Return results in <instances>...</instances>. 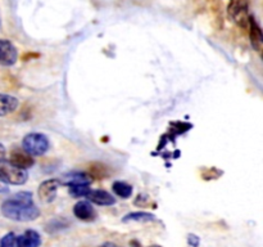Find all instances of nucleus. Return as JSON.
<instances>
[{"label": "nucleus", "instance_id": "obj_15", "mask_svg": "<svg viewBox=\"0 0 263 247\" xmlns=\"http://www.w3.org/2000/svg\"><path fill=\"white\" fill-rule=\"evenodd\" d=\"M113 192L121 198H128L133 195V187L126 182H116L113 183Z\"/></svg>", "mask_w": 263, "mask_h": 247}, {"label": "nucleus", "instance_id": "obj_7", "mask_svg": "<svg viewBox=\"0 0 263 247\" xmlns=\"http://www.w3.org/2000/svg\"><path fill=\"white\" fill-rule=\"evenodd\" d=\"M9 164L15 167H20V169L26 170L30 169V167L35 164V161H33V157L31 156V154H28L27 152L14 149V151L10 152Z\"/></svg>", "mask_w": 263, "mask_h": 247}, {"label": "nucleus", "instance_id": "obj_22", "mask_svg": "<svg viewBox=\"0 0 263 247\" xmlns=\"http://www.w3.org/2000/svg\"><path fill=\"white\" fill-rule=\"evenodd\" d=\"M0 26H2V17H0Z\"/></svg>", "mask_w": 263, "mask_h": 247}, {"label": "nucleus", "instance_id": "obj_16", "mask_svg": "<svg viewBox=\"0 0 263 247\" xmlns=\"http://www.w3.org/2000/svg\"><path fill=\"white\" fill-rule=\"evenodd\" d=\"M89 192H90L89 184L69 185V193L72 195V197H86Z\"/></svg>", "mask_w": 263, "mask_h": 247}, {"label": "nucleus", "instance_id": "obj_2", "mask_svg": "<svg viewBox=\"0 0 263 247\" xmlns=\"http://www.w3.org/2000/svg\"><path fill=\"white\" fill-rule=\"evenodd\" d=\"M23 151L31 156H43L49 149L48 136L41 133H30L22 140Z\"/></svg>", "mask_w": 263, "mask_h": 247}, {"label": "nucleus", "instance_id": "obj_17", "mask_svg": "<svg viewBox=\"0 0 263 247\" xmlns=\"http://www.w3.org/2000/svg\"><path fill=\"white\" fill-rule=\"evenodd\" d=\"M0 247H20L18 244V239L17 236L14 233H7L0 241Z\"/></svg>", "mask_w": 263, "mask_h": 247}, {"label": "nucleus", "instance_id": "obj_10", "mask_svg": "<svg viewBox=\"0 0 263 247\" xmlns=\"http://www.w3.org/2000/svg\"><path fill=\"white\" fill-rule=\"evenodd\" d=\"M86 197L89 202H94L99 206H112L116 203V198L109 192L103 189H90Z\"/></svg>", "mask_w": 263, "mask_h": 247}, {"label": "nucleus", "instance_id": "obj_9", "mask_svg": "<svg viewBox=\"0 0 263 247\" xmlns=\"http://www.w3.org/2000/svg\"><path fill=\"white\" fill-rule=\"evenodd\" d=\"M248 27H249V38H251V44L253 46V49L258 53H261L262 48H263V35H262V30L259 27L258 22L254 20V17H249V22H248Z\"/></svg>", "mask_w": 263, "mask_h": 247}, {"label": "nucleus", "instance_id": "obj_13", "mask_svg": "<svg viewBox=\"0 0 263 247\" xmlns=\"http://www.w3.org/2000/svg\"><path fill=\"white\" fill-rule=\"evenodd\" d=\"M18 99L9 94H0V116H7L17 110Z\"/></svg>", "mask_w": 263, "mask_h": 247}, {"label": "nucleus", "instance_id": "obj_5", "mask_svg": "<svg viewBox=\"0 0 263 247\" xmlns=\"http://www.w3.org/2000/svg\"><path fill=\"white\" fill-rule=\"evenodd\" d=\"M18 59V50L12 41L0 39V64L9 67L15 64Z\"/></svg>", "mask_w": 263, "mask_h": 247}, {"label": "nucleus", "instance_id": "obj_19", "mask_svg": "<svg viewBox=\"0 0 263 247\" xmlns=\"http://www.w3.org/2000/svg\"><path fill=\"white\" fill-rule=\"evenodd\" d=\"M9 190L8 188V184L3 179H0V193H7Z\"/></svg>", "mask_w": 263, "mask_h": 247}, {"label": "nucleus", "instance_id": "obj_18", "mask_svg": "<svg viewBox=\"0 0 263 247\" xmlns=\"http://www.w3.org/2000/svg\"><path fill=\"white\" fill-rule=\"evenodd\" d=\"M189 243L192 244V246L197 247L198 244H199V239H198V237L194 236V234H190V236H189Z\"/></svg>", "mask_w": 263, "mask_h": 247}, {"label": "nucleus", "instance_id": "obj_12", "mask_svg": "<svg viewBox=\"0 0 263 247\" xmlns=\"http://www.w3.org/2000/svg\"><path fill=\"white\" fill-rule=\"evenodd\" d=\"M91 182V175L87 174V172H69V174L64 175L61 183L69 187V185L74 184H90Z\"/></svg>", "mask_w": 263, "mask_h": 247}, {"label": "nucleus", "instance_id": "obj_6", "mask_svg": "<svg viewBox=\"0 0 263 247\" xmlns=\"http://www.w3.org/2000/svg\"><path fill=\"white\" fill-rule=\"evenodd\" d=\"M61 185V180L58 179H48L40 184L37 189V196L44 203H50L55 200L57 190Z\"/></svg>", "mask_w": 263, "mask_h": 247}, {"label": "nucleus", "instance_id": "obj_1", "mask_svg": "<svg viewBox=\"0 0 263 247\" xmlns=\"http://www.w3.org/2000/svg\"><path fill=\"white\" fill-rule=\"evenodd\" d=\"M2 213L5 218L14 221H32L40 216L31 192H18L14 197L4 201Z\"/></svg>", "mask_w": 263, "mask_h": 247}, {"label": "nucleus", "instance_id": "obj_8", "mask_svg": "<svg viewBox=\"0 0 263 247\" xmlns=\"http://www.w3.org/2000/svg\"><path fill=\"white\" fill-rule=\"evenodd\" d=\"M73 214L77 219L84 221H92L97 218L95 208L89 201H79L73 207Z\"/></svg>", "mask_w": 263, "mask_h": 247}, {"label": "nucleus", "instance_id": "obj_20", "mask_svg": "<svg viewBox=\"0 0 263 247\" xmlns=\"http://www.w3.org/2000/svg\"><path fill=\"white\" fill-rule=\"evenodd\" d=\"M4 160H5V148H4V146L0 143V165L4 162Z\"/></svg>", "mask_w": 263, "mask_h": 247}, {"label": "nucleus", "instance_id": "obj_11", "mask_svg": "<svg viewBox=\"0 0 263 247\" xmlns=\"http://www.w3.org/2000/svg\"><path fill=\"white\" fill-rule=\"evenodd\" d=\"M18 244L20 247H40L41 244V237L33 229H28L25 233L17 237Z\"/></svg>", "mask_w": 263, "mask_h": 247}, {"label": "nucleus", "instance_id": "obj_21", "mask_svg": "<svg viewBox=\"0 0 263 247\" xmlns=\"http://www.w3.org/2000/svg\"><path fill=\"white\" fill-rule=\"evenodd\" d=\"M102 247H117V246H116L115 243H109V242H108V243H104V244H103Z\"/></svg>", "mask_w": 263, "mask_h": 247}, {"label": "nucleus", "instance_id": "obj_14", "mask_svg": "<svg viewBox=\"0 0 263 247\" xmlns=\"http://www.w3.org/2000/svg\"><path fill=\"white\" fill-rule=\"evenodd\" d=\"M153 214L143 213V211H138V213H130L122 219L123 223H128V221H140V223H146V221L154 220Z\"/></svg>", "mask_w": 263, "mask_h": 247}, {"label": "nucleus", "instance_id": "obj_3", "mask_svg": "<svg viewBox=\"0 0 263 247\" xmlns=\"http://www.w3.org/2000/svg\"><path fill=\"white\" fill-rule=\"evenodd\" d=\"M228 15L239 27L247 28L249 22V0H230Z\"/></svg>", "mask_w": 263, "mask_h": 247}, {"label": "nucleus", "instance_id": "obj_4", "mask_svg": "<svg viewBox=\"0 0 263 247\" xmlns=\"http://www.w3.org/2000/svg\"><path fill=\"white\" fill-rule=\"evenodd\" d=\"M0 179L4 180L7 184L20 185L27 182V172L26 170L13 166L8 162L0 165Z\"/></svg>", "mask_w": 263, "mask_h": 247}]
</instances>
